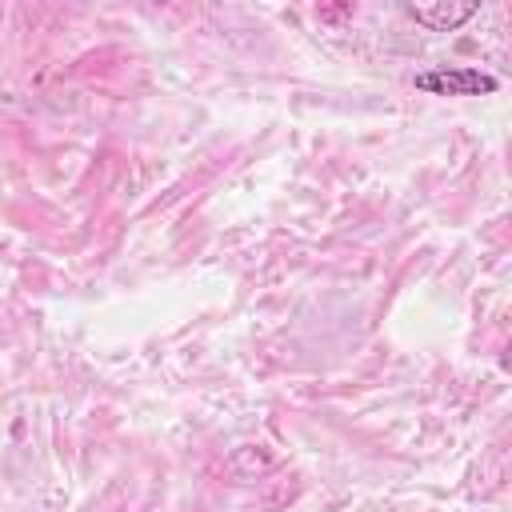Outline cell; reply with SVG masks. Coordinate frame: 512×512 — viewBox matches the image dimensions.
<instances>
[{
  "mask_svg": "<svg viewBox=\"0 0 512 512\" xmlns=\"http://www.w3.org/2000/svg\"><path fill=\"white\" fill-rule=\"evenodd\" d=\"M416 20H424V24H432L436 32H448V28H456L460 20H468L472 12H476V4H456V8H408Z\"/></svg>",
  "mask_w": 512,
  "mask_h": 512,
  "instance_id": "7a4b0ae2",
  "label": "cell"
},
{
  "mask_svg": "<svg viewBox=\"0 0 512 512\" xmlns=\"http://www.w3.org/2000/svg\"><path fill=\"white\" fill-rule=\"evenodd\" d=\"M416 88L432 96H488L500 88V80L480 68H432L416 76Z\"/></svg>",
  "mask_w": 512,
  "mask_h": 512,
  "instance_id": "6da1fadb",
  "label": "cell"
}]
</instances>
